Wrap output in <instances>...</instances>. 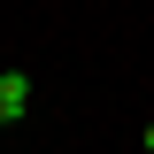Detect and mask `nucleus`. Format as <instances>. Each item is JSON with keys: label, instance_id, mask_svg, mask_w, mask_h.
Segmentation results:
<instances>
[{"label": "nucleus", "instance_id": "f257e3e1", "mask_svg": "<svg viewBox=\"0 0 154 154\" xmlns=\"http://www.w3.org/2000/svg\"><path fill=\"white\" fill-rule=\"evenodd\" d=\"M23 116H31V77L0 69V123H23Z\"/></svg>", "mask_w": 154, "mask_h": 154}, {"label": "nucleus", "instance_id": "f03ea898", "mask_svg": "<svg viewBox=\"0 0 154 154\" xmlns=\"http://www.w3.org/2000/svg\"><path fill=\"white\" fill-rule=\"evenodd\" d=\"M139 146H146V154H154V123H146V131H139Z\"/></svg>", "mask_w": 154, "mask_h": 154}]
</instances>
